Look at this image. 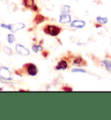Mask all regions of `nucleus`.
Here are the masks:
<instances>
[{
  "label": "nucleus",
  "mask_w": 111,
  "mask_h": 120,
  "mask_svg": "<svg viewBox=\"0 0 111 120\" xmlns=\"http://www.w3.org/2000/svg\"><path fill=\"white\" fill-rule=\"evenodd\" d=\"M4 53H5V54H7L8 56H10V55L12 54L11 49L9 48V47H4Z\"/></svg>",
  "instance_id": "obj_16"
},
{
  "label": "nucleus",
  "mask_w": 111,
  "mask_h": 120,
  "mask_svg": "<svg viewBox=\"0 0 111 120\" xmlns=\"http://www.w3.org/2000/svg\"><path fill=\"white\" fill-rule=\"evenodd\" d=\"M25 70H26V72H27L28 75L30 76H36L38 72V69L36 66V64H34L32 63H29L26 64L25 65Z\"/></svg>",
  "instance_id": "obj_3"
},
{
  "label": "nucleus",
  "mask_w": 111,
  "mask_h": 120,
  "mask_svg": "<svg viewBox=\"0 0 111 120\" xmlns=\"http://www.w3.org/2000/svg\"><path fill=\"white\" fill-rule=\"evenodd\" d=\"M96 21L98 22L100 24H105L106 23H108V18H102V17H97L96 18Z\"/></svg>",
  "instance_id": "obj_12"
},
{
  "label": "nucleus",
  "mask_w": 111,
  "mask_h": 120,
  "mask_svg": "<svg viewBox=\"0 0 111 120\" xmlns=\"http://www.w3.org/2000/svg\"><path fill=\"white\" fill-rule=\"evenodd\" d=\"M7 40H8L9 44H13V42L15 41V37H14V35H13L12 33L8 34V36H7Z\"/></svg>",
  "instance_id": "obj_15"
},
{
  "label": "nucleus",
  "mask_w": 111,
  "mask_h": 120,
  "mask_svg": "<svg viewBox=\"0 0 111 120\" xmlns=\"http://www.w3.org/2000/svg\"><path fill=\"white\" fill-rule=\"evenodd\" d=\"M32 51L34 52H38V51H43V48L42 45H32Z\"/></svg>",
  "instance_id": "obj_14"
},
{
  "label": "nucleus",
  "mask_w": 111,
  "mask_h": 120,
  "mask_svg": "<svg viewBox=\"0 0 111 120\" xmlns=\"http://www.w3.org/2000/svg\"><path fill=\"white\" fill-rule=\"evenodd\" d=\"M43 21H44V18H43L42 15H36L35 19H34V22H35L36 24H41V23H43Z\"/></svg>",
  "instance_id": "obj_11"
},
{
  "label": "nucleus",
  "mask_w": 111,
  "mask_h": 120,
  "mask_svg": "<svg viewBox=\"0 0 111 120\" xmlns=\"http://www.w3.org/2000/svg\"><path fill=\"white\" fill-rule=\"evenodd\" d=\"M73 64L75 65H78V66H81V65H86V62L83 60V58L82 57H76L74 58L73 60Z\"/></svg>",
  "instance_id": "obj_9"
},
{
  "label": "nucleus",
  "mask_w": 111,
  "mask_h": 120,
  "mask_svg": "<svg viewBox=\"0 0 111 120\" xmlns=\"http://www.w3.org/2000/svg\"><path fill=\"white\" fill-rule=\"evenodd\" d=\"M70 26L74 28H82L85 26V22L82 20H74L73 22H71Z\"/></svg>",
  "instance_id": "obj_8"
},
{
  "label": "nucleus",
  "mask_w": 111,
  "mask_h": 120,
  "mask_svg": "<svg viewBox=\"0 0 111 120\" xmlns=\"http://www.w3.org/2000/svg\"><path fill=\"white\" fill-rule=\"evenodd\" d=\"M31 9L33 10L34 11H38V7H37V6H36V4H35V5H34L33 7H32V8H31Z\"/></svg>",
  "instance_id": "obj_18"
},
{
  "label": "nucleus",
  "mask_w": 111,
  "mask_h": 120,
  "mask_svg": "<svg viewBox=\"0 0 111 120\" xmlns=\"http://www.w3.org/2000/svg\"><path fill=\"white\" fill-rule=\"evenodd\" d=\"M23 4L26 8H32L35 5V0H23Z\"/></svg>",
  "instance_id": "obj_10"
},
{
  "label": "nucleus",
  "mask_w": 111,
  "mask_h": 120,
  "mask_svg": "<svg viewBox=\"0 0 111 120\" xmlns=\"http://www.w3.org/2000/svg\"><path fill=\"white\" fill-rule=\"evenodd\" d=\"M69 67V64H68V62L66 60H61L60 62H58L57 65L56 66V70H66L67 68Z\"/></svg>",
  "instance_id": "obj_7"
},
{
  "label": "nucleus",
  "mask_w": 111,
  "mask_h": 120,
  "mask_svg": "<svg viewBox=\"0 0 111 120\" xmlns=\"http://www.w3.org/2000/svg\"><path fill=\"white\" fill-rule=\"evenodd\" d=\"M61 30L62 29L60 27L57 26V25H46L43 28V31L47 35H50V36H52V37L58 36L61 32Z\"/></svg>",
  "instance_id": "obj_1"
},
{
  "label": "nucleus",
  "mask_w": 111,
  "mask_h": 120,
  "mask_svg": "<svg viewBox=\"0 0 111 120\" xmlns=\"http://www.w3.org/2000/svg\"><path fill=\"white\" fill-rule=\"evenodd\" d=\"M72 72H82V73H85V71L84 70H82V69H77V68H75V69H73L72 70Z\"/></svg>",
  "instance_id": "obj_17"
},
{
  "label": "nucleus",
  "mask_w": 111,
  "mask_h": 120,
  "mask_svg": "<svg viewBox=\"0 0 111 120\" xmlns=\"http://www.w3.org/2000/svg\"><path fill=\"white\" fill-rule=\"evenodd\" d=\"M0 77L1 78H4L6 80H11V74L7 67L0 66Z\"/></svg>",
  "instance_id": "obj_4"
},
{
  "label": "nucleus",
  "mask_w": 111,
  "mask_h": 120,
  "mask_svg": "<svg viewBox=\"0 0 111 120\" xmlns=\"http://www.w3.org/2000/svg\"><path fill=\"white\" fill-rule=\"evenodd\" d=\"M59 22L62 24L66 23H71V17L68 12H61V15L59 17Z\"/></svg>",
  "instance_id": "obj_5"
},
{
  "label": "nucleus",
  "mask_w": 111,
  "mask_h": 120,
  "mask_svg": "<svg viewBox=\"0 0 111 120\" xmlns=\"http://www.w3.org/2000/svg\"><path fill=\"white\" fill-rule=\"evenodd\" d=\"M16 51L18 52V54L22 55V56H28V55L30 54V51L22 45H16Z\"/></svg>",
  "instance_id": "obj_6"
},
{
  "label": "nucleus",
  "mask_w": 111,
  "mask_h": 120,
  "mask_svg": "<svg viewBox=\"0 0 111 120\" xmlns=\"http://www.w3.org/2000/svg\"><path fill=\"white\" fill-rule=\"evenodd\" d=\"M63 90H69V91H70V90H72V89H71V88H67V87H64L63 89Z\"/></svg>",
  "instance_id": "obj_19"
},
{
  "label": "nucleus",
  "mask_w": 111,
  "mask_h": 120,
  "mask_svg": "<svg viewBox=\"0 0 111 120\" xmlns=\"http://www.w3.org/2000/svg\"><path fill=\"white\" fill-rule=\"evenodd\" d=\"M1 27L5 28V29H7V30H11L12 33H14V32H16V31L19 30H22L23 28L25 27V25H24L23 23H18V24H1Z\"/></svg>",
  "instance_id": "obj_2"
},
{
  "label": "nucleus",
  "mask_w": 111,
  "mask_h": 120,
  "mask_svg": "<svg viewBox=\"0 0 111 120\" xmlns=\"http://www.w3.org/2000/svg\"><path fill=\"white\" fill-rule=\"evenodd\" d=\"M102 64H103V65L105 66V68L108 70V71H111V62L109 60H103Z\"/></svg>",
  "instance_id": "obj_13"
}]
</instances>
